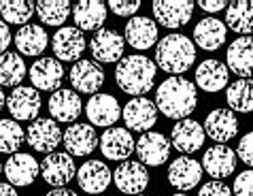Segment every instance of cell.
Masks as SVG:
<instances>
[{
  "instance_id": "cell-14",
  "label": "cell",
  "mask_w": 253,
  "mask_h": 196,
  "mask_svg": "<svg viewBox=\"0 0 253 196\" xmlns=\"http://www.w3.org/2000/svg\"><path fill=\"white\" fill-rule=\"evenodd\" d=\"M205 135H209L217 145H226L238 135V120L236 113L230 109H215L205 120Z\"/></svg>"
},
{
  "instance_id": "cell-36",
  "label": "cell",
  "mask_w": 253,
  "mask_h": 196,
  "mask_svg": "<svg viewBox=\"0 0 253 196\" xmlns=\"http://www.w3.org/2000/svg\"><path fill=\"white\" fill-rule=\"evenodd\" d=\"M24 145V130L15 120H0V153H17Z\"/></svg>"
},
{
  "instance_id": "cell-25",
  "label": "cell",
  "mask_w": 253,
  "mask_h": 196,
  "mask_svg": "<svg viewBox=\"0 0 253 196\" xmlns=\"http://www.w3.org/2000/svg\"><path fill=\"white\" fill-rule=\"evenodd\" d=\"M107 4L98 2V0H81L73 6V19L75 28H79L81 32H98L102 28V24L107 22Z\"/></svg>"
},
{
  "instance_id": "cell-24",
  "label": "cell",
  "mask_w": 253,
  "mask_h": 196,
  "mask_svg": "<svg viewBox=\"0 0 253 196\" xmlns=\"http://www.w3.org/2000/svg\"><path fill=\"white\" fill-rule=\"evenodd\" d=\"M85 115L94 126L113 128L119 120V102L111 94H94L85 104Z\"/></svg>"
},
{
  "instance_id": "cell-32",
  "label": "cell",
  "mask_w": 253,
  "mask_h": 196,
  "mask_svg": "<svg viewBox=\"0 0 253 196\" xmlns=\"http://www.w3.org/2000/svg\"><path fill=\"white\" fill-rule=\"evenodd\" d=\"M230 111L251 113L253 111V79H236L226 92Z\"/></svg>"
},
{
  "instance_id": "cell-5",
  "label": "cell",
  "mask_w": 253,
  "mask_h": 196,
  "mask_svg": "<svg viewBox=\"0 0 253 196\" xmlns=\"http://www.w3.org/2000/svg\"><path fill=\"white\" fill-rule=\"evenodd\" d=\"M41 175H43V179L53 188L68 186L77 175V166H75L73 156L66 151H51L49 156L43 158V162H41Z\"/></svg>"
},
{
  "instance_id": "cell-48",
  "label": "cell",
  "mask_w": 253,
  "mask_h": 196,
  "mask_svg": "<svg viewBox=\"0 0 253 196\" xmlns=\"http://www.w3.org/2000/svg\"><path fill=\"white\" fill-rule=\"evenodd\" d=\"M0 171H2V164H0Z\"/></svg>"
},
{
  "instance_id": "cell-4",
  "label": "cell",
  "mask_w": 253,
  "mask_h": 196,
  "mask_svg": "<svg viewBox=\"0 0 253 196\" xmlns=\"http://www.w3.org/2000/svg\"><path fill=\"white\" fill-rule=\"evenodd\" d=\"M122 117L126 122V130H136V132H149L158 122V107L156 102L145 96H136L130 102H126L122 111Z\"/></svg>"
},
{
  "instance_id": "cell-10",
  "label": "cell",
  "mask_w": 253,
  "mask_h": 196,
  "mask_svg": "<svg viewBox=\"0 0 253 196\" xmlns=\"http://www.w3.org/2000/svg\"><path fill=\"white\" fill-rule=\"evenodd\" d=\"M113 181L117 186L119 192L130 194V196H138L143 194L149 186V173H147L145 164H140L138 160H126L113 171Z\"/></svg>"
},
{
  "instance_id": "cell-40",
  "label": "cell",
  "mask_w": 253,
  "mask_h": 196,
  "mask_svg": "<svg viewBox=\"0 0 253 196\" xmlns=\"http://www.w3.org/2000/svg\"><path fill=\"white\" fill-rule=\"evenodd\" d=\"M198 196H232V192H230V188L223 184V181L213 179V181H209V184H205L200 188Z\"/></svg>"
},
{
  "instance_id": "cell-20",
  "label": "cell",
  "mask_w": 253,
  "mask_h": 196,
  "mask_svg": "<svg viewBox=\"0 0 253 196\" xmlns=\"http://www.w3.org/2000/svg\"><path fill=\"white\" fill-rule=\"evenodd\" d=\"M113 171L100 160H87L85 164L77 171V181L79 188L87 194H102L111 186Z\"/></svg>"
},
{
  "instance_id": "cell-6",
  "label": "cell",
  "mask_w": 253,
  "mask_h": 196,
  "mask_svg": "<svg viewBox=\"0 0 253 196\" xmlns=\"http://www.w3.org/2000/svg\"><path fill=\"white\" fill-rule=\"evenodd\" d=\"M124 47V37L117 30H111V28H100L89 41V51H92L94 60L102 62V64H113V62L122 60Z\"/></svg>"
},
{
  "instance_id": "cell-37",
  "label": "cell",
  "mask_w": 253,
  "mask_h": 196,
  "mask_svg": "<svg viewBox=\"0 0 253 196\" xmlns=\"http://www.w3.org/2000/svg\"><path fill=\"white\" fill-rule=\"evenodd\" d=\"M109 9L117 17H134L140 9V2L138 0H109Z\"/></svg>"
},
{
  "instance_id": "cell-11",
  "label": "cell",
  "mask_w": 253,
  "mask_h": 196,
  "mask_svg": "<svg viewBox=\"0 0 253 196\" xmlns=\"http://www.w3.org/2000/svg\"><path fill=\"white\" fill-rule=\"evenodd\" d=\"M51 47L55 53V60L64 62H79L81 53L85 51V37L79 28L62 26L51 39Z\"/></svg>"
},
{
  "instance_id": "cell-13",
  "label": "cell",
  "mask_w": 253,
  "mask_h": 196,
  "mask_svg": "<svg viewBox=\"0 0 253 196\" xmlns=\"http://www.w3.org/2000/svg\"><path fill=\"white\" fill-rule=\"evenodd\" d=\"M64 79L62 62L55 58H39L30 66V81L37 92H58Z\"/></svg>"
},
{
  "instance_id": "cell-9",
  "label": "cell",
  "mask_w": 253,
  "mask_h": 196,
  "mask_svg": "<svg viewBox=\"0 0 253 196\" xmlns=\"http://www.w3.org/2000/svg\"><path fill=\"white\" fill-rule=\"evenodd\" d=\"M138 162L145 166H160L164 164L168 156H170V141L162 135V132H145L134 143Z\"/></svg>"
},
{
  "instance_id": "cell-35",
  "label": "cell",
  "mask_w": 253,
  "mask_h": 196,
  "mask_svg": "<svg viewBox=\"0 0 253 196\" xmlns=\"http://www.w3.org/2000/svg\"><path fill=\"white\" fill-rule=\"evenodd\" d=\"M0 15L4 24H19L28 26V19L34 15V4L26 0H4L0 2Z\"/></svg>"
},
{
  "instance_id": "cell-15",
  "label": "cell",
  "mask_w": 253,
  "mask_h": 196,
  "mask_svg": "<svg viewBox=\"0 0 253 196\" xmlns=\"http://www.w3.org/2000/svg\"><path fill=\"white\" fill-rule=\"evenodd\" d=\"M62 143H64L66 153H70V156H89L98 145V135L94 126L77 122L70 124L66 132H62Z\"/></svg>"
},
{
  "instance_id": "cell-18",
  "label": "cell",
  "mask_w": 253,
  "mask_h": 196,
  "mask_svg": "<svg viewBox=\"0 0 253 196\" xmlns=\"http://www.w3.org/2000/svg\"><path fill=\"white\" fill-rule=\"evenodd\" d=\"M228 71L241 79L253 77V37H238L232 41L226 53Z\"/></svg>"
},
{
  "instance_id": "cell-7",
  "label": "cell",
  "mask_w": 253,
  "mask_h": 196,
  "mask_svg": "<svg viewBox=\"0 0 253 196\" xmlns=\"http://www.w3.org/2000/svg\"><path fill=\"white\" fill-rule=\"evenodd\" d=\"M151 11L160 26L174 30V28L185 26L192 19L194 2H189V0H156L151 4Z\"/></svg>"
},
{
  "instance_id": "cell-21",
  "label": "cell",
  "mask_w": 253,
  "mask_h": 196,
  "mask_svg": "<svg viewBox=\"0 0 253 196\" xmlns=\"http://www.w3.org/2000/svg\"><path fill=\"white\" fill-rule=\"evenodd\" d=\"M200 179H202V166L189 156H181L172 160L170 166H168V181H170L174 190L181 192L192 190V188L200 184Z\"/></svg>"
},
{
  "instance_id": "cell-3",
  "label": "cell",
  "mask_w": 253,
  "mask_h": 196,
  "mask_svg": "<svg viewBox=\"0 0 253 196\" xmlns=\"http://www.w3.org/2000/svg\"><path fill=\"white\" fill-rule=\"evenodd\" d=\"M196 62V45L185 34H166L156 47V66L170 77H181Z\"/></svg>"
},
{
  "instance_id": "cell-42",
  "label": "cell",
  "mask_w": 253,
  "mask_h": 196,
  "mask_svg": "<svg viewBox=\"0 0 253 196\" xmlns=\"http://www.w3.org/2000/svg\"><path fill=\"white\" fill-rule=\"evenodd\" d=\"M11 45V32H9V26L4 22H0V55L6 53V47Z\"/></svg>"
},
{
  "instance_id": "cell-41",
  "label": "cell",
  "mask_w": 253,
  "mask_h": 196,
  "mask_svg": "<svg viewBox=\"0 0 253 196\" xmlns=\"http://www.w3.org/2000/svg\"><path fill=\"white\" fill-rule=\"evenodd\" d=\"M198 6L207 13H217V11L228 9V2H223V0H200Z\"/></svg>"
},
{
  "instance_id": "cell-1",
  "label": "cell",
  "mask_w": 253,
  "mask_h": 196,
  "mask_svg": "<svg viewBox=\"0 0 253 196\" xmlns=\"http://www.w3.org/2000/svg\"><path fill=\"white\" fill-rule=\"evenodd\" d=\"M198 92L192 81L185 77H168L160 83L156 92V107L170 120H187L196 111Z\"/></svg>"
},
{
  "instance_id": "cell-27",
  "label": "cell",
  "mask_w": 253,
  "mask_h": 196,
  "mask_svg": "<svg viewBox=\"0 0 253 196\" xmlns=\"http://www.w3.org/2000/svg\"><path fill=\"white\" fill-rule=\"evenodd\" d=\"M81 98L75 90L60 88L58 92H53L49 98L47 107L51 113L53 122H75L81 115Z\"/></svg>"
},
{
  "instance_id": "cell-28",
  "label": "cell",
  "mask_w": 253,
  "mask_h": 196,
  "mask_svg": "<svg viewBox=\"0 0 253 196\" xmlns=\"http://www.w3.org/2000/svg\"><path fill=\"white\" fill-rule=\"evenodd\" d=\"M226 34L228 28L221 19L217 17H202L194 28V43L200 49H207V51H215L226 43Z\"/></svg>"
},
{
  "instance_id": "cell-44",
  "label": "cell",
  "mask_w": 253,
  "mask_h": 196,
  "mask_svg": "<svg viewBox=\"0 0 253 196\" xmlns=\"http://www.w3.org/2000/svg\"><path fill=\"white\" fill-rule=\"evenodd\" d=\"M45 196H79V194H75V192H70V190H51V192H47Z\"/></svg>"
},
{
  "instance_id": "cell-47",
  "label": "cell",
  "mask_w": 253,
  "mask_h": 196,
  "mask_svg": "<svg viewBox=\"0 0 253 196\" xmlns=\"http://www.w3.org/2000/svg\"><path fill=\"white\" fill-rule=\"evenodd\" d=\"M138 196H149V194H138Z\"/></svg>"
},
{
  "instance_id": "cell-22",
  "label": "cell",
  "mask_w": 253,
  "mask_h": 196,
  "mask_svg": "<svg viewBox=\"0 0 253 196\" xmlns=\"http://www.w3.org/2000/svg\"><path fill=\"white\" fill-rule=\"evenodd\" d=\"M170 143L181 153H194L205 145V128L194 120H181L172 126L170 130Z\"/></svg>"
},
{
  "instance_id": "cell-29",
  "label": "cell",
  "mask_w": 253,
  "mask_h": 196,
  "mask_svg": "<svg viewBox=\"0 0 253 196\" xmlns=\"http://www.w3.org/2000/svg\"><path fill=\"white\" fill-rule=\"evenodd\" d=\"M230 71L219 60H205L196 68V86L205 92H219L228 86Z\"/></svg>"
},
{
  "instance_id": "cell-23",
  "label": "cell",
  "mask_w": 253,
  "mask_h": 196,
  "mask_svg": "<svg viewBox=\"0 0 253 196\" xmlns=\"http://www.w3.org/2000/svg\"><path fill=\"white\" fill-rule=\"evenodd\" d=\"M100 139V151L104 158L109 160H128V156H132L134 151V139H132L130 130L126 128H107L102 132Z\"/></svg>"
},
{
  "instance_id": "cell-38",
  "label": "cell",
  "mask_w": 253,
  "mask_h": 196,
  "mask_svg": "<svg viewBox=\"0 0 253 196\" xmlns=\"http://www.w3.org/2000/svg\"><path fill=\"white\" fill-rule=\"evenodd\" d=\"M234 194L236 196H253V169L238 173L234 179Z\"/></svg>"
},
{
  "instance_id": "cell-45",
  "label": "cell",
  "mask_w": 253,
  "mask_h": 196,
  "mask_svg": "<svg viewBox=\"0 0 253 196\" xmlns=\"http://www.w3.org/2000/svg\"><path fill=\"white\" fill-rule=\"evenodd\" d=\"M6 104V96H4V92H2V88H0V109H2Z\"/></svg>"
},
{
  "instance_id": "cell-34",
  "label": "cell",
  "mask_w": 253,
  "mask_h": 196,
  "mask_svg": "<svg viewBox=\"0 0 253 196\" xmlns=\"http://www.w3.org/2000/svg\"><path fill=\"white\" fill-rule=\"evenodd\" d=\"M26 77V62L22 55L2 53L0 55V86H19Z\"/></svg>"
},
{
  "instance_id": "cell-39",
  "label": "cell",
  "mask_w": 253,
  "mask_h": 196,
  "mask_svg": "<svg viewBox=\"0 0 253 196\" xmlns=\"http://www.w3.org/2000/svg\"><path fill=\"white\" fill-rule=\"evenodd\" d=\"M236 153L247 166H253V132H247V135L238 141Z\"/></svg>"
},
{
  "instance_id": "cell-33",
  "label": "cell",
  "mask_w": 253,
  "mask_h": 196,
  "mask_svg": "<svg viewBox=\"0 0 253 196\" xmlns=\"http://www.w3.org/2000/svg\"><path fill=\"white\" fill-rule=\"evenodd\" d=\"M34 11L41 17V22L47 26H62L73 13L66 0H41L34 4Z\"/></svg>"
},
{
  "instance_id": "cell-31",
  "label": "cell",
  "mask_w": 253,
  "mask_h": 196,
  "mask_svg": "<svg viewBox=\"0 0 253 196\" xmlns=\"http://www.w3.org/2000/svg\"><path fill=\"white\" fill-rule=\"evenodd\" d=\"M226 28L234 30L236 34H247L253 32V2L249 0H238L230 2L226 9Z\"/></svg>"
},
{
  "instance_id": "cell-43",
  "label": "cell",
  "mask_w": 253,
  "mask_h": 196,
  "mask_svg": "<svg viewBox=\"0 0 253 196\" xmlns=\"http://www.w3.org/2000/svg\"><path fill=\"white\" fill-rule=\"evenodd\" d=\"M0 196H17V190L11 184H0Z\"/></svg>"
},
{
  "instance_id": "cell-8",
  "label": "cell",
  "mask_w": 253,
  "mask_h": 196,
  "mask_svg": "<svg viewBox=\"0 0 253 196\" xmlns=\"http://www.w3.org/2000/svg\"><path fill=\"white\" fill-rule=\"evenodd\" d=\"M28 145L41 153H51L62 143V130L51 117H37L28 126Z\"/></svg>"
},
{
  "instance_id": "cell-2",
  "label": "cell",
  "mask_w": 253,
  "mask_h": 196,
  "mask_svg": "<svg viewBox=\"0 0 253 196\" xmlns=\"http://www.w3.org/2000/svg\"><path fill=\"white\" fill-rule=\"evenodd\" d=\"M115 81L122 88V92L130 96H143L149 90H153L156 83V64L147 55H126L119 60L115 68Z\"/></svg>"
},
{
  "instance_id": "cell-46",
  "label": "cell",
  "mask_w": 253,
  "mask_h": 196,
  "mask_svg": "<svg viewBox=\"0 0 253 196\" xmlns=\"http://www.w3.org/2000/svg\"><path fill=\"white\" fill-rule=\"evenodd\" d=\"M172 196H187V194H183V192H177V194H172Z\"/></svg>"
},
{
  "instance_id": "cell-17",
  "label": "cell",
  "mask_w": 253,
  "mask_h": 196,
  "mask_svg": "<svg viewBox=\"0 0 253 196\" xmlns=\"http://www.w3.org/2000/svg\"><path fill=\"white\" fill-rule=\"evenodd\" d=\"M2 171L13 188L15 186L24 188V186H30L41 175V164L30 153H13V156L6 160V164L2 166Z\"/></svg>"
},
{
  "instance_id": "cell-19",
  "label": "cell",
  "mask_w": 253,
  "mask_h": 196,
  "mask_svg": "<svg viewBox=\"0 0 253 196\" xmlns=\"http://www.w3.org/2000/svg\"><path fill=\"white\" fill-rule=\"evenodd\" d=\"M70 86L85 94H98V88L104 83V71L102 66L94 60H79L70 68Z\"/></svg>"
},
{
  "instance_id": "cell-12",
  "label": "cell",
  "mask_w": 253,
  "mask_h": 196,
  "mask_svg": "<svg viewBox=\"0 0 253 196\" xmlns=\"http://www.w3.org/2000/svg\"><path fill=\"white\" fill-rule=\"evenodd\" d=\"M6 109L15 117V122L37 120V115L41 113V94L34 88L17 86L6 96Z\"/></svg>"
},
{
  "instance_id": "cell-16",
  "label": "cell",
  "mask_w": 253,
  "mask_h": 196,
  "mask_svg": "<svg viewBox=\"0 0 253 196\" xmlns=\"http://www.w3.org/2000/svg\"><path fill=\"white\" fill-rule=\"evenodd\" d=\"M200 166L213 179H226L236 169V151L228 145H213L205 151Z\"/></svg>"
},
{
  "instance_id": "cell-26",
  "label": "cell",
  "mask_w": 253,
  "mask_h": 196,
  "mask_svg": "<svg viewBox=\"0 0 253 196\" xmlns=\"http://www.w3.org/2000/svg\"><path fill=\"white\" fill-rule=\"evenodd\" d=\"M124 41L134 49H149L158 41V24L151 17L134 15L126 24Z\"/></svg>"
},
{
  "instance_id": "cell-30",
  "label": "cell",
  "mask_w": 253,
  "mask_h": 196,
  "mask_svg": "<svg viewBox=\"0 0 253 196\" xmlns=\"http://www.w3.org/2000/svg\"><path fill=\"white\" fill-rule=\"evenodd\" d=\"M47 43L49 39H47L45 28L37 24L22 26L15 34V45L22 55H41L47 49Z\"/></svg>"
}]
</instances>
